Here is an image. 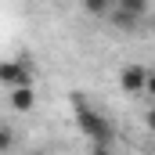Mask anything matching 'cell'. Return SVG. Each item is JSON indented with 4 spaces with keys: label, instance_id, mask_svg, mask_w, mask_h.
Segmentation results:
<instances>
[{
    "label": "cell",
    "instance_id": "cell-6",
    "mask_svg": "<svg viewBox=\"0 0 155 155\" xmlns=\"http://www.w3.org/2000/svg\"><path fill=\"white\" fill-rule=\"evenodd\" d=\"M112 7H116L112 0H87V4H83V11H87V15H94V18H108V15H112Z\"/></svg>",
    "mask_w": 155,
    "mask_h": 155
},
{
    "label": "cell",
    "instance_id": "cell-11",
    "mask_svg": "<svg viewBox=\"0 0 155 155\" xmlns=\"http://www.w3.org/2000/svg\"><path fill=\"white\" fill-rule=\"evenodd\" d=\"M90 155H112V148H90Z\"/></svg>",
    "mask_w": 155,
    "mask_h": 155
},
{
    "label": "cell",
    "instance_id": "cell-7",
    "mask_svg": "<svg viewBox=\"0 0 155 155\" xmlns=\"http://www.w3.org/2000/svg\"><path fill=\"white\" fill-rule=\"evenodd\" d=\"M116 7H119V11H126V15H134V18L148 15V4H144V0H119Z\"/></svg>",
    "mask_w": 155,
    "mask_h": 155
},
{
    "label": "cell",
    "instance_id": "cell-4",
    "mask_svg": "<svg viewBox=\"0 0 155 155\" xmlns=\"http://www.w3.org/2000/svg\"><path fill=\"white\" fill-rule=\"evenodd\" d=\"M11 108L15 112H33V105H36V90L33 87H18V90H11Z\"/></svg>",
    "mask_w": 155,
    "mask_h": 155
},
{
    "label": "cell",
    "instance_id": "cell-1",
    "mask_svg": "<svg viewBox=\"0 0 155 155\" xmlns=\"http://www.w3.org/2000/svg\"><path fill=\"white\" fill-rule=\"evenodd\" d=\"M72 108H76V126L83 130V137L94 144V148H112V141H116V126H112V119L101 116L97 108H90L83 97H72Z\"/></svg>",
    "mask_w": 155,
    "mask_h": 155
},
{
    "label": "cell",
    "instance_id": "cell-2",
    "mask_svg": "<svg viewBox=\"0 0 155 155\" xmlns=\"http://www.w3.org/2000/svg\"><path fill=\"white\" fill-rule=\"evenodd\" d=\"M33 65H29V58H11V61H0V83L7 87V90H18V87H33Z\"/></svg>",
    "mask_w": 155,
    "mask_h": 155
},
{
    "label": "cell",
    "instance_id": "cell-9",
    "mask_svg": "<svg viewBox=\"0 0 155 155\" xmlns=\"http://www.w3.org/2000/svg\"><path fill=\"white\" fill-rule=\"evenodd\" d=\"M144 90H148V94L155 97V72H148V87H144Z\"/></svg>",
    "mask_w": 155,
    "mask_h": 155
},
{
    "label": "cell",
    "instance_id": "cell-5",
    "mask_svg": "<svg viewBox=\"0 0 155 155\" xmlns=\"http://www.w3.org/2000/svg\"><path fill=\"white\" fill-rule=\"evenodd\" d=\"M108 18H112V25L123 29V33H134V29H137V18H134V15H126V11H119V7H112V15H108Z\"/></svg>",
    "mask_w": 155,
    "mask_h": 155
},
{
    "label": "cell",
    "instance_id": "cell-10",
    "mask_svg": "<svg viewBox=\"0 0 155 155\" xmlns=\"http://www.w3.org/2000/svg\"><path fill=\"white\" fill-rule=\"evenodd\" d=\"M144 123H148V130H152V134H155V108H152V112H148V116H144Z\"/></svg>",
    "mask_w": 155,
    "mask_h": 155
},
{
    "label": "cell",
    "instance_id": "cell-12",
    "mask_svg": "<svg viewBox=\"0 0 155 155\" xmlns=\"http://www.w3.org/2000/svg\"><path fill=\"white\" fill-rule=\"evenodd\" d=\"M29 155H51V152H29Z\"/></svg>",
    "mask_w": 155,
    "mask_h": 155
},
{
    "label": "cell",
    "instance_id": "cell-3",
    "mask_svg": "<svg viewBox=\"0 0 155 155\" xmlns=\"http://www.w3.org/2000/svg\"><path fill=\"white\" fill-rule=\"evenodd\" d=\"M119 87H123L126 94H141V90L148 87V69H141V65H126V69L119 72Z\"/></svg>",
    "mask_w": 155,
    "mask_h": 155
},
{
    "label": "cell",
    "instance_id": "cell-8",
    "mask_svg": "<svg viewBox=\"0 0 155 155\" xmlns=\"http://www.w3.org/2000/svg\"><path fill=\"white\" fill-rule=\"evenodd\" d=\"M7 148H11V134L0 126V152H7Z\"/></svg>",
    "mask_w": 155,
    "mask_h": 155
}]
</instances>
